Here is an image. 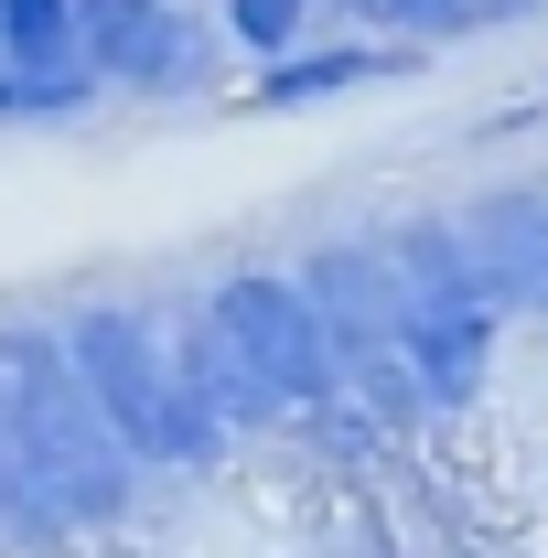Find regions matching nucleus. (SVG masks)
I'll use <instances>...</instances> for the list:
<instances>
[{
    "label": "nucleus",
    "instance_id": "nucleus-4",
    "mask_svg": "<svg viewBox=\"0 0 548 558\" xmlns=\"http://www.w3.org/2000/svg\"><path fill=\"white\" fill-rule=\"evenodd\" d=\"M205 323L226 333V354L270 387V409H323V398H344L334 344H323V312H312V290H301V279H259V269L215 279Z\"/></svg>",
    "mask_w": 548,
    "mask_h": 558
},
{
    "label": "nucleus",
    "instance_id": "nucleus-7",
    "mask_svg": "<svg viewBox=\"0 0 548 558\" xmlns=\"http://www.w3.org/2000/svg\"><path fill=\"white\" fill-rule=\"evenodd\" d=\"M495 290H463V301H419L409 312V365H419V398L452 409L484 387V354H495Z\"/></svg>",
    "mask_w": 548,
    "mask_h": 558
},
{
    "label": "nucleus",
    "instance_id": "nucleus-6",
    "mask_svg": "<svg viewBox=\"0 0 548 558\" xmlns=\"http://www.w3.org/2000/svg\"><path fill=\"white\" fill-rule=\"evenodd\" d=\"M86 11V65L108 86H194L205 44L172 0H75Z\"/></svg>",
    "mask_w": 548,
    "mask_h": 558
},
{
    "label": "nucleus",
    "instance_id": "nucleus-12",
    "mask_svg": "<svg viewBox=\"0 0 548 558\" xmlns=\"http://www.w3.org/2000/svg\"><path fill=\"white\" fill-rule=\"evenodd\" d=\"M452 11H463V33H474V22H505V11H527V0H452Z\"/></svg>",
    "mask_w": 548,
    "mask_h": 558
},
{
    "label": "nucleus",
    "instance_id": "nucleus-11",
    "mask_svg": "<svg viewBox=\"0 0 548 558\" xmlns=\"http://www.w3.org/2000/svg\"><path fill=\"white\" fill-rule=\"evenodd\" d=\"M344 11H366V22H430V33H463V11H452V0H344Z\"/></svg>",
    "mask_w": 548,
    "mask_h": 558
},
{
    "label": "nucleus",
    "instance_id": "nucleus-2",
    "mask_svg": "<svg viewBox=\"0 0 548 558\" xmlns=\"http://www.w3.org/2000/svg\"><path fill=\"white\" fill-rule=\"evenodd\" d=\"M65 354H75V376L97 387L108 429L130 440V462H205V451H215L226 418H215L205 387L183 376V344H172L162 312H119V301H97V312H75V323H65Z\"/></svg>",
    "mask_w": 548,
    "mask_h": 558
},
{
    "label": "nucleus",
    "instance_id": "nucleus-9",
    "mask_svg": "<svg viewBox=\"0 0 548 558\" xmlns=\"http://www.w3.org/2000/svg\"><path fill=\"white\" fill-rule=\"evenodd\" d=\"M377 75H398V54H279L259 75V108H312V97H344V86H377Z\"/></svg>",
    "mask_w": 548,
    "mask_h": 558
},
{
    "label": "nucleus",
    "instance_id": "nucleus-3",
    "mask_svg": "<svg viewBox=\"0 0 548 558\" xmlns=\"http://www.w3.org/2000/svg\"><path fill=\"white\" fill-rule=\"evenodd\" d=\"M301 290H312V312H323L334 376L366 409H388V418L430 409V398H419V365H409V290L388 269V247H312V258H301Z\"/></svg>",
    "mask_w": 548,
    "mask_h": 558
},
{
    "label": "nucleus",
    "instance_id": "nucleus-10",
    "mask_svg": "<svg viewBox=\"0 0 548 558\" xmlns=\"http://www.w3.org/2000/svg\"><path fill=\"white\" fill-rule=\"evenodd\" d=\"M301 11H312V0H226V22H237V44H259V54H279V44L301 33Z\"/></svg>",
    "mask_w": 548,
    "mask_h": 558
},
{
    "label": "nucleus",
    "instance_id": "nucleus-8",
    "mask_svg": "<svg viewBox=\"0 0 548 558\" xmlns=\"http://www.w3.org/2000/svg\"><path fill=\"white\" fill-rule=\"evenodd\" d=\"M474 258H484V279L505 301L548 312V194H495L474 215Z\"/></svg>",
    "mask_w": 548,
    "mask_h": 558
},
{
    "label": "nucleus",
    "instance_id": "nucleus-5",
    "mask_svg": "<svg viewBox=\"0 0 548 558\" xmlns=\"http://www.w3.org/2000/svg\"><path fill=\"white\" fill-rule=\"evenodd\" d=\"M97 86L75 0H0V119H75Z\"/></svg>",
    "mask_w": 548,
    "mask_h": 558
},
{
    "label": "nucleus",
    "instance_id": "nucleus-1",
    "mask_svg": "<svg viewBox=\"0 0 548 558\" xmlns=\"http://www.w3.org/2000/svg\"><path fill=\"white\" fill-rule=\"evenodd\" d=\"M119 494H130V440L75 376L65 333H0V526L65 537L119 515Z\"/></svg>",
    "mask_w": 548,
    "mask_h": 558
}]
</instances>
